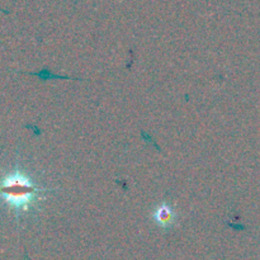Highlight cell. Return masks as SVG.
Instances as JSON below:
<instances>
[{
	"mask_svg": "<svg viewBox=\"0 0 260 260\" xmlns=\"http://www.w3.org/2000/svg\"><path fill=\"white\" fill-rule=\"evenodd\" d=\"M173 218H174V215H173V211L170 210L169 207H160L159 210L155 213V220L160 223V225H169L172 223Z\"/></svg>",
	"mask_w": 260,
	"mask_h": 260,
	"instance_id": "7a4b0ae2",
	"label": "cell"
},
{
	"mask_svg": "<svg viewBox=\"0 0 260 260\" xmlns=\"http://www.w3.org/2000/svg\"><path fill=\"white\" fill-rule=\"evenodd\" d=\"M37 188L20 175H10L0 183V194L15 208L27 207L28 202L37 193Z\"/></svg>",
	"mask_w": 260,
	"mask_h": 260,
	"instance_id": "6da1fadb",
	"label": "cell"
}]
</instances>
